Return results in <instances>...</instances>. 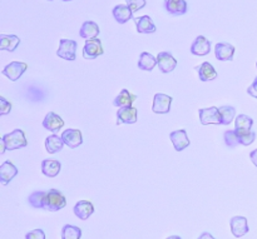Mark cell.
<instances>
[{
  "label": "cell",
  "mask_w": 257,
  "mask_h": 239,
  "mask_svg": "<svg viewBox=\"0 0 257 239\" xmlns=\"http://www.w3.org/2000/svg\"><path fill=\"white\" fill-rule=\"evenodd\" d=\"M67 205V199L64 194L58 189H50L45 193L44 198V209L49 212H58Z\"/></svg>",
  "instance_id": "1"
},
{
  "label": "cell",
  "mask_w": 257,
  "mask_h": 239,
  "mask_svg": "<svg viewBox=\"0 0 257 239\" xmlns=\"http://www.w3.org/2000/svg\"><path fill=\"white\" fill-rule=\"evenodd\" d=\"M2 140L5 143L8 150L20 149V148H24L28 145L25 134L22 129H15L12 133H9V134L3 135Z\"/></svg>",
  "instance_id": "2"
},
{
  "label": "cell",
  "mask_w": 257,
  "mask_h": 239,
  "mask_svg": "<svg viewBox=\"0 0 257 239\" xmlns=\"http://www.w3.org/2000/svg\"><path fill=\"white\" fill-rule=\"evenodd\" d=\"M77 42L70 39H60L59 48L57 50V55L65 60H75V53H77Z\"/></svg>",
  "instance_id": "3"
},
{
  "label": "cell",
  "mask_w": 257,
  "mask_h": 239,
  "mask_svg": "<svg viewBox=\"0 0 257 239\" xmlns=\"http://www.w3.org/2000/svg\"><path fill=\"white\" fill-rule=\"evenodd\" d=\"M103 53H104V49H103L100 39L95 38V39L85 40L84 49H83V58L84 59H95V58L103 55Z\"/></svg>",
  "instance_id": "4"
},
{
  "label": "cell",
  "mask_w": 257,
  "mask_h": 239,
  "mask_svg": "<svg viewBox=\"0 0 257 239\" xmlns=\"http://www.w3.org/2000/svg\"><path fill=\"white\" fill-rule=\"evenodd\" d=\"M172 100V97H170V95L157 93L153 98V113H156V114H167V113H170Z\"/></svg>",
  "instance_id": "5"
},
{
  "label": "cell",
  "mask_w": 257,
  "mask_h": 239,
  "mask_svg": "<svg viewBox=\"0 0 257 239\" xmlns=\"http://www.w3.org/2000/svg\"><path fill=\"white\" fill-rule=\"evenodd\" d=\"M28 69V65L22 62H12L3 69V74L12 82H17Z\"/></svg>",
  "instance_id": "6"
},
{
  "label": "cell",
  "mask_w": 257,
  "mask_h": 239,
  "mask_svg": "<svg viewBox=\"0 0 257 239\" xmlns=\"http://www.w3.org/2000/svg\"><path fill=\"white\" fill-rule=\"evenodd\" d=\"M198 114H200V122L202 125L221 124V117L218 108H203V109L198 110Z\"/></svg>",
  "instance_id": "7"
},
{
  "label": "cell",
  "mask_w": 257,
  "mask_h": 239,
  "mask_svg": "<svg viewBox=\"0 0 257 239\" xmlns=\"http://www.w3.org/2000/svg\"><path fill=\"white\" fill-rule=\"evenodd\" d=\"M157 65L162 73H171L176 69L177 67V60L175 59L171 53L168 52H161L157 55Z\"/></svg>",
  "instance_id": "8"
},
{
  "label": "cell",
  "mask_w": 257,
  "mask_h": 239,
  "mask_svg": "<svg viewBox=\"0 0 257 239\" xmlns=\"http://www.w3.org/2000/svg\"><path fill=\"white\" fill-rule=\"evenodd\" d=\"M64 142L65 145L70 148V149H75V148L79 147L83 143V135L82 132L78 129H67L62 133V137H60Z\"/></svg>",
  "instance_id": "9"
},
{
  "label": "cell",
  "mask_w": 257,
  "mask_h": 239,
  "mask_svg": "<svg viewBox=\"0 0 257 239\" xmlns=\"http://www.w3.org/2000/svg\"><path fill=\"white\" fill-rule=\"evenodd\" d=\"M230 227H231V232H232L233 237L236 238L243 237V235L247 234L248 230H250L248 229L247 219H246L245 217H241V215L231 218Z\"/></svg>",
  "instance_id": "10"
},
{
  "label": "cell",
  "mask_w": 257,
  "mask_h": 239,
  "mask_svg": "<svg viewBox=\"0 0 257 239\" xmlns=\"http://www.w3.org/2000/svg\"><path fill=\"white\" fill-rule=\"evenodd\" d=\"M163 7L168 14L173 17H180L187 13V3L186 0H163Z\"/></svg>",
  "instance_id": "11"
},
{
  "label": "cell",
  "mask_w": 257,
  "mask_h": 239,
  "mask_svg": "<svg viewBox=\"0 0 257 239\" xmlns=\"http://www.w3.org/2000/svg\"><path fill=\"white\" fill-rule=\"evenodd\" d=\"M191 53L197 57H203L211 52V42L203 35H198L191 45Z\"/></svg>",
  "instance_id": "12"
},
{
  "label": "cell",
  "mask_w": 257,
  "mask_h": 239,
  "mask_svg": "<svg viewBox=\"0 0 257 239\" xmlns=\"http://www.w3.org/2000/svg\"><path fill=\"white\" fill-rule=\"evenodd\" d=\"M170 139L177 152H182L183 149H186V148L190 145V139H188L187 132H186L185 129H180V130H175V132H171Z\"/></svg>",
  "instance_id": "13"
},
{
  "label": "cell",
  "mask_w": 257,
  "mask_h": 239,
  "mask_svg": "<svg viewBox=\"0 0 257 239\" xmlns=\"http://www.w3.org/2000/svg\"><path fill=\"white\" fill-rule=\"evenodd\" d=\"M137 122V108H119L117 112V124H135Z\"/></svg>",
  "instance_id": "14"
},
{
  "label": "cell",
  "mask_w": 257,
  "mask_h": 239,
  "mask_svg": "<svg viewBox=\"0 0 257 239\" xmlns=\"http://www.w3.org/2000/svg\"><path fill=\"white\" fill-rule=\"evenodd\" d=\"M235 50V47L230 43H217L215 47V57L216 59L221 60V62L232 60Z\"/></svg>",
  "instance_id": "15"
},
{
  "label": "cell",
  "mask_w": 257,
  "mask_h": 239,
  "mask_svg": "<svg viewBox=\"0 0 257 239\" xmlns=\"http://www.w3.org/2000/svg\"><path fill=\"white\" fill-rule=\"evenodd\" d=\"M18 174V168L13 164L10 160H5L2 165H0V183L3 185H8L15 175Z\"/></svg>",
  "instance_id": "16"
},
{
  "label": "cell",
  "mask_w": 257,
  "mask_h": 239,
  "mask_svg": "<svg viewBox=\"0 0 257 239\" xmlns=\"http://www.w3.org/2000/svg\"><path fill=\"white\" fill-rule=\"evenodd\" d=\"M43 127L47 130H49V132L57 133L64 127V120H63L58 114L50 112L45 115L44 120H43Z\"/></svg>",
  "instance_id": "17"
},
{
  "label": "cell",
  "mask_w": 257,
  "mask_h": 239,
  "mask_svg": "<svg viewBox=\"0 0 257 239\" xmlns=\"http://www.w3.org/2000/svg\"><path fill=\"white\" fill-rule=\"evenodd\" d=\"M73 212L79 219L87 220L94 213V205L89 200H80L73 208Z\"/></svg>",
  "instance_id": "18"
},
{
  "label": "cell",
  "mask_w": 257,
  "mask_h": 239,
  "mask_svg": "<svg viewBox=\"0 0 257 239\" xmlns=\"http://www.w3.org/2000/svg\"><path fill=\"white\" fill-rule=\"evenodd\" d=\"M112 14L118 24H124L128 20L133 19V12L130 9V7L127 4L115 5L112 10Z\"/></svg>",
  "instance_id": "19"
},
{
  "label": "cell",
  "mask_w": 257,
  "mask_h": 239,
  "mask_svg": "<svg viewBox=\"0 0 257 239\" xmlns=\"http://www.w3.org/2000/svg\"><path fill=\"white\" fill-rule=\"evenodd\" d=\"M133 20L136 23V27H137V32L141 33V34H151V33L156 32L155 23L148 15L133 18Z\"/></svg>",
  "instance_id": "20"
},
{
  "label": "cell",
  "mask_w": 257,
  "mask_h": 239,
  "mask_svg": "<svg viewBox=\"0 0 257 239\" xmlns=\"http://www.w3.org/2000/svg\"><path fill=\"white\" fill-rule=\"evenodd\" d=\"M99 27H98L97 23L94 22H84L83 23L82 28L79 29V35L80 38L85 40L95 39V38L99 35Z\"/></svg>",
  "instance_id": "21"
},
{
  "label": "cell",
  "mask_w": 257,
  "mask_h": 239,
  "mask_svg": "<svg viewBox=\"0 0 257 239\" xmlns=\"http://www.w3.org/2000/svg\"><path fill=\"white\" fill-rule=\"evenodd\" d=\"M136 99H137V97H136L135 94H132L130 90L122 89L119 94L115 97V99L113 100V104L118 108H128L132 107V104L136 102Z\"/></svg>",
  "instance_id": "22"
},
{
  "label": "cell",
  "mask_w": 257,
  "mask_h": 239,
  "mask_svg": "<svg viewBox=\"0 0 257 239\" xmlns=\"http://www.w3.org/2000/svg\"><path fill=\"white\" fill-rule=\"evenodd\" d=\"M60 169H62V164L60 162L54 159H44L42 162V173L49 178H54L59 174Z\"/></svg>",
  "instance_id": "23"
},
{
  "label": "cell",
  "mask_w": 257,
  "mask_h": 239,
  "mask_svg": "<svg viewBox=\"0 0 257 239\" xmlns=\"http://www.w3.org/2000/svg\"><path fill=\"white\" fill-rule=\"evenodd\" d=\"M198 73V77H200L201 82H208V80H213L217 78V72L213 68L212 64H210L208 62L202 63L200 67L196 68Z\"/></svg>",
  "instance_id": "24"
},
{
  "label": "cell",
  "mask_w": 257,
  "mask_h": 239,
  "mask_svg": "<svg viewBox=\"0 0 257 239\" xmlns=\"http://www.w3.org/2000/svg\"><path fill=\"white\" fill-rule=\"evenodd\" d=\"M20 44V39L17 35H7L0 34V50H8V52H14Z\"/></svg>",
  "instance_id": "25"
},
{
  "label": "cell",
  "mask_w": 257,
  "mask_h": 239,
  "mask_svg": "<svg viewBox=\"0 0 257 239\" xmlns=\"http://www.w3.org/2000/svg\"><path fill=\"white\" fill-rule=\"evenodd\" d=\"M157 65V58L153 57L152 54L147 52H143L140 55V60H138V68L141 70H146V72H152L153 68Z\"/></svg>",
  "instance_id": "26"
},
{
  "label": "cell",
  "mask_w": 257,
  "mask_h": 239,
  "mask_svg": "<svg viewBox=\"0 0 257 239\" xmlns=\"http://www.w3.org/2000/svg\"><path fill=\"white\" fill-rule=\"evenodd\" d=\"M63 145H64V142H63L62 138H59L55 134L49 135V137L45 139V149H47V152L49 153V154L59 153L60 150L63 149Z\"/></svg>",
  "instance_id": "27"
},
{
  "label": "cell",
  "mask_w": 257,
  "mask_h": 239,
  "mask_svg": "<svg viewBox=\"0 0 257 239\" xmlns=\"http://www.w3.org/2000/svg\"><path fill=\"white\" fill-rule=\"evenodd\" d=\"M218 110H220L221 124L222 125L231 124V122L235 119L236 109L233 107H230V105H223V107L218 108Z\"/></svg>",
  "instance_id": "28"
},
{
  "label": "cell",
  "mask_w": 257,
  "mask_h": 239,
  "mask_svg": "<svg viewBox=\"0 0 257 239\" xmlns=\"http://www.w3.org/2000/svg\"><path fill=\"white\" fill-rule=\"evenodd\" d=\"M44 190H37V192L32 193V194L28 197V203L32 205L33 208H37V209H44V198H45Z\"/></svg>",
  "instance_id": "29"
},
{
  "label": "cell",
  "mask_w": 257,
  "mask_h": 239,
  "mask_svg": "<svg viewBox=\"0 0 257 239\" xmlns=\"http://www.w3.org/2000/svg\"><path fill=\"white\" fill-rule=\"evenodd\" d=\"M82 238V229L75 225L65 224L62 228V239H80Z\"/></svg>",
  "instance_id": "30"
},
{
  "label": "cell",
  "mask_w": 257,
  "mask_h": 239,
  "mask_svg": "<svg viewBox=\"0 0 257 239\" xmlns=\"http://www.w3.org/2000/svg\"><path fill=\"white\" fill-rule=\"evenodd\" d=\"M253 125V119L246 114H240L235 119L236 130H251Z\"/></svg>",
  "instance_id": "31"
},
{
  "label": "cell",
  "mask_w": 257,
  "mask_h": 239,
  "mask_svg": "<svg viewBox=\"0 0 257 239\" xmlns=\"http://www.w3.org/2000/svg\"><path fill=\"white\" fill-rule=\"evenodd\" d=\"M223 139H225L226 145L230 148H235L240 145V137H238L236 130H226L225 134H223Z\"/></svg>",
  "instance_id": "32"
},
{
  "label": "cell",
  "mask_w": 257,
  "mask_h": 239,
  "mask_svg": "<svg viewBox=\"0 0 257 239\" xmlns=\"http://www.w3.org/2000/svg\"><path fill=\"white\" fill-rule=\"evenodd\" d=\"M236 132H237L238 137H240V144L250 145L255 142L256 133L252 132V130H236Z\"/></svg>",
  "instance_id": "33"
},
{
  "label": "cell",
  "mask_w": 257,
  "mask_h": 239,
  "mask_svg": "<svg viewBox=\"0 0 257 239\" xmlns=\"http://www.w3.org/2000/svg\"><path fill=\"white\" fill-rule=\"evenodd\" d=\"M127 5L133 13L138 12L140 9L146 7V0H125Z\"/></svg>",
  "instance_id": "34"
},
{
  "label": "cell",
  "mask_w": 257,
  "mask_h": 239,
  "mask_svg": "<svg viewBox=\"0 0 257 239\" xmlns=\"http://www.w3.org/2000/svg\"><path fill=\"white\" fill-rule=\"evenodd\" d=\"M10 110H12V104L4 97H0V115L8 114Z\"/></svg>",
  "instance_id": "35"
},
{
  "label": "cell",
  "mask_w": 257,
  "mask_h": 239,
  "mask_svg": "<svg viewBox=\"0 0 257 239\" xmlns=\"http://www.w3.org/2000/svg\"><path fill=\"white\" fill-rule=\"evenodd\" d=\"M25 239H45V233L43 229H34L32 232L27 233Z\"/></svg>",
  "instance_id": "36"
},
{
  "label": "cell",
  "mask_w": 257,
  "mask_h": 239,
  "mask_svg": "<svg viewBox=\"0 0 257 239\" xmlns=\"http://www.w3.org/2000/svg\"><path fill=\"white\" fill-rule=\"evenodd\" d=\"M247 93H248V95H251V97L256 98V99H257V77L255 78V80H253L252 84L248 87Z\"/></svg>",
  "instance_id": "37"
},
{
  "label": "cell",
  "mask_w": 257,
  "mask_h": 239,
  "mask_svg": "<svg viewBox=\"0 0 257 239\" xmlns=\"http://www.w3.org/2000/svg\"><path fill=\"white\" fill-rule=\"evenodd\" d=\"M250 159H251V162L253 163V165L257 167V149L252 150V152L250 153Z\"/></svg>",
  "instance_id": "38"
},
{
  "label": "cell",
  "mask_w": 257,
  "mask_h": 239,
  "mask_svg": "<svg viewBox=\"0 0 257 239\" xmlns=\"http://www.w3.org/2000/svg\"><path fill=\"white\" fill-rule=\"evenodd\" d=\"M197 239H216V238L213 237V235L211 234V233H208V232H205V233H202V234H201L200 237H198Z\"/></svg>",
  "instance_id": "39"
},
{
  "label": "cell",
  "mask_w": 257,
  "mask_h": 239,
  "mask_svg": "<svg viewBox=\"0 0 257 239\" xmlns=\"http://www.w3.org/2000/svg\"><path fill=\"white\" fill-rule=\"evenodd\" d=\"M5 150H8L7 149V145H5V143L2 140V142H0V155L4 154Z\"/></svg>",
  "instance_id": "40"
},
{
  "label": "cell",
  "mask_w": 257,
  "mask_h": 239,
  "mask_svg": "<svg viewBox=\"0 0 257 239\" xmlns=\"http://www.w3.org/2000/svg\"><path fill=\"white\" fill-rule=\"evenodd\" d=\"M166 239H182L181 237H178V235H171V237L166 238Z\"/></svg>",
  "instance_id": "41"
},
{
  "label": "cell",
  "mask_w": 257,
  "mask_h": 239,
  "mask_svg": "<svg viewBox=\"0 0 257 239\" xmlns=\"http://www.w3.org/2000/svg\"><path fill=\"white\" fill-rule=\"evenodd\" d=\"M63 2H73V0H63Z\"/></svg>",
  "instance_id": "42"
},
{
  "label": "cell",
  "mask_w": 257,
  "mask_h": 239,
  "mask_svg": "<svg viewBox=\"0 0 257 239\" xmlns=\"http://www.w3.org/2000/svg\"><path fill=\"white\" fill-rule=\"evenodd\" d=\"M48 2H53V0H48Z\"/></svg>",
  "instance_id": "43"
},
{
  "label": "cell",
  "mask_w": 257,
  "mask_h": 239,
  "mask_svg": "<svg viewBox=\"0 0 257 239\" xmlns=\"http://www.w3.org/2000/svg\"><path fill=\"white\" fill-rule=\"evenodd\" d=\"M256 68H257V63H256Z\"/></svg>",
  "instance_id": "44"
}]
</instances>
